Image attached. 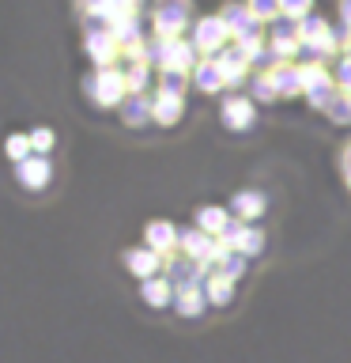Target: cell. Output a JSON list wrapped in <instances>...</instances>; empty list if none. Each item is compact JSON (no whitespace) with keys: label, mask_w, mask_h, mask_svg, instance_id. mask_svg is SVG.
<instances>
[{"label":"cell","mask_w":351,"mask_h":363,"mask_svg":"<svg viewBox=\"0 0 351 363\" xmlns=\"http://www.w3.org/2000/svg\"><path fill=\"white\" fill-rule=\"evenodd\" d=\"M19 182L27 189H45V182H50V163L38 155V159H27V163H19Z\"/></svg>","instance_id":"277c9868"},{"label":"cell","mask_w":351,"mask_h":363,"mask_svg":"<svg viewBox=\"0 0 351 363\" xmlns=\"http://www.w3.org/2000/svg\"><path fill=\"white\" fill-rule=\"evenodd\" d=\"M276 4H280V0H253V11H260V16H272V11H276Z\"/></svg>","instance_id":"603a6c76"},{"label":"cell","mask_w":351,"mask_h":363,"mask_svg":"<svg viewBox=\"0 0 351 363\" xmlns=\"http://www.w3.org/2000/svg\"><path fill=\"white\" fill-rule=\"evenodd\" d=\"M260 250H265V235H260V231H246L242 235V242H238V254H260Z\"/></svg>","instance_id":"e0dca14e"},{"label":"cell","mask_w":351,"mask_h":363,"mask_svg":"<svg viewBox=\"0 0 351 363\" xmlns=\"http://www.w3.org/2000/svg\"><path fill=\"white\" fill-rule=\"evenodd\" d=\"M178 113H181V95H174V91H163V95H159V102H155V121L174 125Z\"/></svg>","instance_id":"30bf717a"},{"label":"cell","mask_w":351,"mask_h":363,"mask_svg":"<svg viewBox=\"0 0 351 363\" xmlns=\"http://www.w3.org/2000/svg\"><path fill=\"white\" fill-rule=\"evenodd\" d=\"M144 299L151 303V306H166L170 299H174V284H170V280H159V277L144 280Z\"/></svg>","instance_id":"9c48e42d"},{"label":"cell","mask_w":351,"mask_h":363,"mask_svg":"<svg viewBox=\"0 0 351 363\" xmlns=\"http://www.w3.org/2000/svg\"><path fill=\"white\" fill-rule=\"evenodd\" d=\"M30 144H34V152H38V155H42V152H50L53 133H50V129H34V133H30Z\"/></svg>","instance_id":"d6986e66"},{"label":"cell","mask_w":351,"mask_h":363,"mask_svg":"<svg viewBox=\"0 0 351 363\" xmlns=\"http://www.w3.org/2000/svg\"><path fill=\"white\" fill-rule=\"evenodd\" d=\"M344 19L351 23V0H344Z\"/></svg>","instance_id":"d4e9b609"},{"label":"cell","mask_w":351,"mask_h":363,"mask_svg":"<svg viewBox=\"0 0 351 363\" xmlns=\"http://www.w3.org/2000/svg\"><path fill=\"white\" fill-rule=\"evenodd\" d=\"M125 265H129V272H136V277H144V280H151L155 277V269H159V254L155 250H125Z\"/></svg>","instance_id":"3957f363"},{"label":"cell","mask_w":351,"mask_h":363,"mask_svg":"<svg viewBox=\"0 0 351 363\" xmlns=\"http://www.w3.org/2000/svg\"><path fill=\"white\" fill-rule=\"evenodd\" d=\"M204 303H208V295H204L200 288H185V291H178V314L181 318H197L204 311Z\"/></svg>","instance_id":"ba28073f"},{"label":"cell","mask_w":351,"mask_h":363,"mask_svg":"<svg viewBox=\"0 0 351 363\" xmlns=\"http://www.w3.org/2000/svg\"><path fill=\"white\" fill-rule=\"evenodd\" d=\"M208 303H215V306H226L231 303V277H223V272H212L208 277Z\"/></svg>","instance_id":"7c38bea8"},{"label":"cell","mask_w":351,"mask_h":363,"mask_svg":"<svg viewBox=\"0 0 351 363\" xmlns=\"http://www.w3.org/2000/svg\"><path fill=\"white\" fill-rule=\"evenodd\" d=\"M283 11H291V16H302L306 8H310V0H280Z\"/></svg>","instance_id":"7402d4cb"},{"label":"cell","mask_w":351,"mask_h":363,"mask_svg":"<svg viewBox=\"0 0 351 363\" xmlns=\"http://www.w3.org/2000/svg\"><path fill=\"white\" fill-rule=\"evenodd\" d=\"M144 118H147V102H144V99H132L129 106H125V121H129V125H140Z\"/></svg>","instance_id":"ac0fdd59"},{"label":"cell","mask_w":351,"mask_h":363,"mask_svg":"<svg viewBox=\"0 0 351 363\" xmlns=\"http://www.w3.org/2000/svg\"><path fill=\"white\" fill-rule=\"evenodd\" d=\"M8 159H16V163H27V152H30V136H8Z\"/></svg>","instance_id":"9a60e30c"},{"label":"cell","mask_w":351,"mask_h":363,"mask_svg":"<svg viewBox=\"0 0 351 363\" xmlns=\"http://www.w3.org/2000/svg\"><path fill=\"white\" fill-rule=\"evenodd\" d=\"M231 208L238 212V220H257L260 212H265V197L260 193H253V189H246V193H238V197L231 201Z\"/></svg>","instance_id":"8992f818"},{"label":"cell","mask_w":351,"mask_h":363,"mask_svg":"<svg viewBox=\"0 0 351 363\" xmlns=\"http://www.w3.org/2000/svg\"><path fill=\"white\" fill-rule=\"evenodd\" d=\"M226 223H231V220H226L223 208H200L197 212V227H200V231H208V235H223Z\"/></svg>","instance_id":"4fadbf2b"},{"label":"cell","mask_w":351,"mask_h":363,"mask_svg":"<svg viewBox=\"0 0 351 363\" xmlns=\"http://www.w3.org/2000/svg\"><path fill=\"white\" fill-rule=\"evenodd\" d=\"M181 19H185V4L159 8V34H178L181 30Z\"/></svg>","instance_id":"5bb4252c"},{"label":"cell","mask_w":351,"mask_h":363,"mask_svg":"<svg viewBox=\"0 0 351 363\" xmlns=\"http://www.w3.org/2000/svg\"><path fill=\"white\" fill-rule=\"evenodd\" d=\"M144 238H147V250H174V246H181V235L174 231V223H166V220H151L147 223V231H144Z\"/></svg>","instance_id":"6da1fadb"},{"label":"cell","mask_w":351,"mask_h":363,"mask_svg":"<svg viewBox=\"0 0 351 363\" xmlns=\"http://www.w3.org/2000/svg\"><path fill=\"white\" fill-rule=\"evenodd\" d=\"M197 79H200V87H204V91H215V87H219V79H223V68L200 65V68H197Z\"/></svg>","instance_id":"2e32d148"},{"label":"cell","mask_w":351,"mask_h":363,"mask_svg":"<svg viewBox=\"0 0 351 363\" xmlns=\"http://www.w3.org/2000/svg\"><path fill=\"white\" fill-rule=\"evenodd\" d=\"M91 95H95L102 106L117 102V99H121V76H117V72H102L98 79H91Z\"/></svg>","instance_id":"5b68a950"},{"label":"cell","mask_w":351,"mask_h":363,"mask_svg":"<svg viewBox=\"0 0 351 363\" xmlns=\"http://www.w3.org/2000/svg\"><path fill=\"white\" fill-rule=\"evenodd\" d=\"M144 76H147V68H144V65H136V68H129V87H132V91H140V84H144Z\"/></svg>","instance_id":"44dd1931"},{"label":"cell","mask_w":351,"mask_h":363,"mask_svg":"<svg viewBox=\"0 0 351 363\" xmlns=\"http://www.w3.org/2000/svg\"><path fill=\"white\" fill-rule=\"evenodd\" d=\"M181 250L192 257V261H208V257H215V250H219V242L215 238H208V231H181Z\"/></svg>","instance_id":"7a4b0ae2"},{"label":"cell","mask_w":351,"mask_h":363,"mask_svg":"<svg viewBox=\"0 0 351 363\" xmlns=\"http://www.w3.org/2000/svg\"><path fill=\"white\" fill-rule=\"evenodd\" d=\"M223 121L231 125V129H246V125L253 121V106H249L246 99H226V106H223Z\"/></svg>","instance_id":"52a82bcc"},{"label":"cell","mask_w":351,"mask_h":363,"mask_svg":"<svg viewBox=\"0 0 351 363\" xmlns=\"http://www.w3.org/2000/svg\"><path fill=\"white\" fill-rule=\"evenodd\" d=\"M219 38H226V23H223V19L200 23V30H197V45H200V50H215V45H219Z\"/></svg>","instance_id":"8fae6325"},{"label":"cell","mask_w":351,"mask_h":363,"mask_svg":"<svg viewBox=\"0 0 351 363\" xmlns=\"http://www.w3.org/2000/svg\"><path fill=\"white\" fill-rule=\"evenodd\" d=\"M333 121H351V102L344 99V102H333Z\"/></svg>","instance_id":"ffe728a7"},{"label":"cell","mask_w":351,"mask_h":363,"mask_svg":"<svg viewBox=\"0 0 351 363\" xmlns=\"http://www.w3.org/2000/svg\"><path fill=\"white\" fill-rule=\"evenodd\" d=\"M340 84H344V87L351 91V61H344V65H340Z\"/></svg>","instance_id":"cb8c5ba5"}]
</instances>
